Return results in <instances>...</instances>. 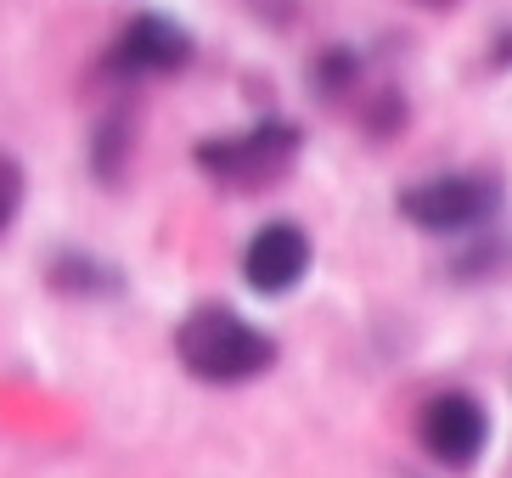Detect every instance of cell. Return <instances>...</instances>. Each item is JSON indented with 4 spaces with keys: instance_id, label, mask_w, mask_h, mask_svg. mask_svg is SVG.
Listing matches in <instances>:
<instances>
[{
    "instance_id": "1",
    "label": "cell",
    "mask_w": 512,
    "mask_h": 478,
    "mask_svg": "<svg viewBox=\"0 0 512 478\" xmlns=\"http://www.w3.org/2000/svg\"><path fill=\"white\" fill-rule=\"evenodd\" d=\"M175 355L197 383H254L276 366V338L226 304H197L175 332Z\"/></svg>"
},
{
    "instance_id": "2",
    "label": "cell",
    "mask_w": 512,
    "mask_h": 478,
    "mask_svg": "<svg viewBox=\"0 0 512 478\" xmlns=\"http://www.w3.org/2000/svg\"><path fill=\"white\" fill-rule=\"evenodd\" d=\"M299 164V130L287 119H259L237 135H209L197 141V169L220 180L226 192H265Z\"/></svg>"
},
{
    "instance_id": "3",
    "label": "cell",
    "mask_w": 512,
    "mask_h": 478,
    "mask_svg": "<svg viewBox=\"0 0 512 478\" xmlns=\"http://www.w3.org/2000/svg\"><path fill=\"white\" fill-rule=\"evenodd\" d=\"M501 186L490 175H434L400 192V214L422 231H473L496 214Z\"/></svg>"
},
{
    "instance_id": "4",
    "label": "cell",
    "mask_w": 512,
    "mask_h": 478,
    "mask_svg": "<svg viewBox=\"0 0 512 478\" xmlns=\"http://www.w3.org/2000/svg\"><path fill=\"white\" fill-rule=\"evenodd\" d=\"M417 439H422V450H428L439 467L467 473V467L484 456V445H490V417H484V405L473 400V394L445 389V394H434V400L422 405Z\"/></svg>"
},
{
    "instance_id": "5",
    "label": "cell",
    "mask_w": 512,
    "mask_h": 478,
    "mask_svg": "<svg viewBox=\"0 0 512 478\" xmlns=\"http://www.w3.org/2000/svg\"><path fill=\"white\" fill-rule=\"evenodd\" d=\"M192 62V34L181 29V23H169V17L158 12H141L130 29L113 40V51H107V68L113 74H175V68H186Z\"/></svg>"
},
{
    "instance_id": "6",
    "label": "cell",
    "mask_w": 512,
    "mask_h": 478,
    "mask_svg": "<svg viewBox=\"0 0 512 478\" xmlns=\"http://www.w3.org/2000/svg\"><path fill=\"white\" fill-rule=\"evenodd\" d=\"M304 270H310V237H304L293 220L259 225L254 242H248V254H242V276H248V287L265 293V299L287 293Z\"/></svg>"
},
{
    "instance_id": "7",
    "label": "cell",
    "mask_w": 512,
    "mask_h": 478,
    "mask_svg": "<svg viewBox=\"0 0 512 478\" xmlns=\"http://www.w3.org/2000/svg\"><path fill=\"white\" fill-rule=\"evenodd\" d=\"M17 209H23V169L0 152V237H6V225L17 220Z\"/></svg>"
},
{
    "instance_id": "8",
    "label": "cell",
    "mask_w": 512,
    "mask_h": 478,
    "mask_svg": "<svg viewBox=\"0 0 512 478\" xmlns=\"http://www.w3.org/2000/svg\"><path fill=\"white\" fill-rule=\"evenodd\" d=\"M417 6H428V12H445V6H456V0H417Z\"/></svg>"
}]
</instances>
